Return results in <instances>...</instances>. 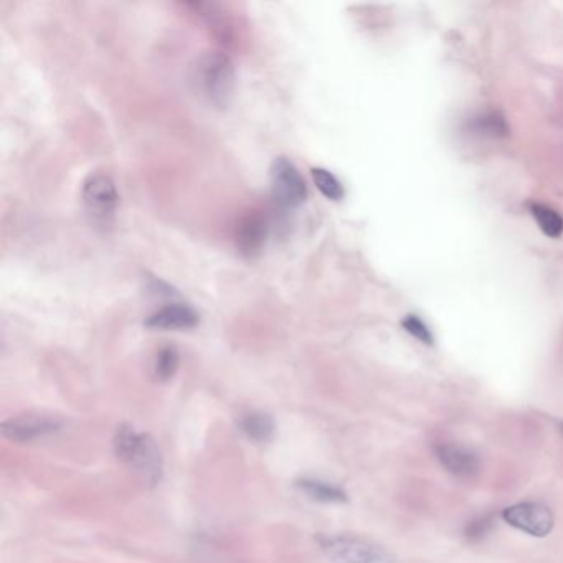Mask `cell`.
Listing matches in <instances>:
<instances>
[{"instance_id":"6da1fadb","label":"cell","mask_w":563,"mask_h":563,"mask_svg":"<svg viewBox=\"0 0 563 563\" xmlns=\"http://www.w3.org/2000/svg\"><path fill=\"white\" fill-rule=\"evenodd\" d=\"M194 83L200 95L217 108H227L235 93V70L227 53L205 52L195 62Z\"/></svg>"},{"instance_id":"7a4b0ae2","label":"cell","mask_w":563,"mask_h":563,"mask_svg":"<svg viewBox=\"0 0 563 563\" xmlns=\"http://www.w3.org/2000/svg\"><path fill=\"white\" fill-rule=\"evenodd\" d=\"M114 451L121 461L128 463L142 481L159 483L162 476V456L151 436L138 433L131 425H121L114 438Z\"/></svg>"},{"instance_id":"3957f363","label":"cell","mask_w":563,"mask_h":563,"mask_svg":"<svg viewBox=\"0 0 563 563\" xmlns=\"http://www.w3.org/2000/svg\"><path fill=\"white\" fill-rule=\"evenodd\" d=\"M319 544L334 563H398L387 550L354 535H327Z\"/></svg>"},{"instance_id":"277c9868","label":"cell","mask_w":563,"mask_h":563,"mask_svg":"<svg viewBox=\"0 0 563 563\" xmlns=\"http://www.w3.org/2000/svg\"><path fill=\"white\" fill-rule=\"evenodd\" d=\"M83 204L91 222L98 227H109L118 210L119 195L113 179L105 174H91L81 190Z\"/></svg>"},{"instance_id":"5b68a950","label":"cell","mask_w":563,"mask_h":563,"mask_svg":"<svg viewBox=\"0 0 563 563\" xmlns=\"http://www.w3.org/2000/svg\"><path fill=\"white\" fill-rule=\"evenodd\" d=\"M271 194L283 209H296L308 199V187L293 162L276 157L271 164Z\"/></svg>"},{"instance_id":"8992f818","label":"cell","mask_w":563,"mask_h":563,"mask_svg":"<svg viewBox=\"0 0 563 563\" xmlns=\"http://www.w3.org/2000/svg\"><path fill=\"white\" fill-rule=\"evenodd\" d=\"M502 519L514 529L522 530L534 537H545L554 529V514L549 507L537 502H521L516 506L506 507Z\"/></svg>"},{"instance_id":"52a82bcc","label":"cell","mask_w":563,"mask_h":563,"mask_svg":"<svg viewBox=\"0 0 563 563\" xmlns=\"http://www.w3.org/2000/svg\"><path fill=\"white\" fill-rule=\"evenodd\" d=\"M62 428V422L52 415L45 413H25L19 417L10 418L2 425L5 438L17 443H29L42 436L52 435Z\"/></svg>"},{"instance_id":"ba28073f","label":"cell","mask_w":563,"mask_h":563,"mask_svg":"<svg viewBox=\"0 0 563 563\" xmlns=\"http://www.w3.org/2000/svg\"><path fill=\"white\" fill-rule=\"evenodd\" d=\"M237 247L247 258L260 255L268 237V220L258 210H251L237 225Z\"/></svg>"},{"instance_id":"9c48e42d","label":"cell","mask_w":563,"mask_h":563,"mask_svg":"<svg viewBox=\"0 0 563 563\" xmlns=\"http://www.w3.org/2000/svg\"><path fill=\"white\" fill-rule=\"evenodd\" d=\"M199 324V314L187 304H169L147 317L146 326L166 331H185Z\"/></svg>"},{"instance_id":"30bf717a","label":"cell","mask_w":563,"mask_h":563,"mask_svg":"<svg viewBox=\"0 0 563 563\" xmlns=\"http://www.w3.org/2000/svg\"><path fill=\"white\" fill-rule=\"evenodd\" d=\"M436 456H438L441 464L450 473L459 476V478H469V476L478 473V456L473 451L468 450V448L455 445H441L436 448Z\"/></svg>"},{"instance_id":"8fae6325","label":"cell","mask_w":563,"mask_h":563,"mask_svg":"<svg viewBox=\"0 0 563 563\" xmlns=\"http://www.w3.org/2000/svg\"><path fill=\"white\" fill-rule=\"evenodd\" d=\"M243 433L256 443H266L275 435V422L270 415L261 412H251L240 420Z\"/></svg>"},{"instance_id":"7c38bea8","label":"cell","mask_w":563,"mask_h":563,"mask_svg":"<svg viewBox=\"0 0 563 563\" xmlns=\"http://www.w3.org/2000/svg\"><path fill=\"white\" fill-rule=\"evenodd\" d=\"M296 486L314 501L326 502V504H341V502L347 501V494L341 488L319 481V479H299Z\"/></svg>"},{"instance_id":"4fadbf2b","label":"cell","mask_w":563,"mask_h":563,"mask_svg":"<svg viewBox=\"0 0 563 563\" xmlns=\"http://www.w3.org/2000/svg\"><path fill=\"white\" fill-rule=\"evenodd\" d=\"M189 7L194 9L195 14L202 17L207 25H210L213 34L217 35L218 38H222V40L230 38V25H228L220 5L213 4V2L212 4L210 2H194V4H189Z\"/></svg>"},{"instance_id":"5bb4252c","label":"cell","mask_w":563,"mask_h":563,"mask_svg":"<svg viewBox=\"0 0 563 563\" xmlns=\"http://www.w3.org/2000/svg\"><path fill=\"white\" fill-rule=\"evenodd\" d=\"M530 213L535 218V222L539 223V228L544 235L550 238H559L563 233V217L559 212L550 209L544 204L530 205Z\"/></svg>"},{"instance_id":"9a60e30c","label":"cell","mask_w":563,"mask_h":563,"mask_svg":"<svg viewBox=\"0 0 563 563\" xmlns=\"http://www.w3.org/2000/svg\"><path fill=\"white\" fill-rule=\"evenodd\" d=\"M311 176H313L314 185L324 197L329 200H336V202L344 199L346 192H344L341 180L337 179L332 172L322 169V167H314Z\"/></svg>"},{"instance_id":"2e32d148","label":"cell","mask_w":563,"mask_h":563,"mask_svg":"<svg viewBox=\"0 0 563 563\" xmlns=\"http://www.w3.org/2000/svg\"><path fill=\"white\" fill-rule=\"evenodd\" d=\"M154 369H156L157 379H172L179 369V352H177L176 347H162L161 351L157 352Z\"/></svg>"},{"instance_id":"e0dca14e","label":"cell","mask_w":563,"mask_h":563,"mask_svg":"<svg viewBox=\"0 0 563 563\" xmlns=\"http://www.w3.org/2000/svg\"><path fill=\"white\" fill-rule=\"evenodd\" d=\"M402 326L408 334H412L415 339L422 341L426 346L433 344V336H431L430 329L426 327L425 322L418 316H407L402 321Z\"/></svg>"},{"instance_id":"ac0fdd59","label":"cell","mask_w":563,"mask_h":563,"mask_svg":"<svg viewBox=\"0 0 563 563\" xmlns=\"http://www.w3.org/2000/svg\"><path fill=\"white\" fill-rule=\"evenodd\" d=\"M493 526V519L489 516L481 517L478 521H473L468 526L466 534H468L469 539H481L484 535L488 534Z\"/></svg>"}]
</instances>
